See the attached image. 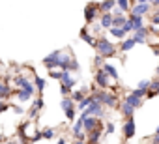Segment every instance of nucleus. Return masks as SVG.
I'll return each mask as SVG.
<instances>
[{
	"label": "nucleus",
	"mask_w": 159,
	"mask_h": 144,
	"mask_svg": "<svg viewBox=\"0 0 159 144\" xmlns=\"http://www.w3.org/2000/svg\"><path fill=\"white\" fill-rule=\"evenodd\" d=\"M92 96H94V99H98L103 107H109V109L118 107V94H114V92H109V90L99 88V90H94Z\"/></svg>",
	"instance_id": "obj_1"
},
{
	"label": "nucleus",
	"mask_w": 159,
	"mask_h": 144,
	"mask_svg": "<svg viewBox=\"0 0 159 144\" xmlns=\"http://www.w3.org/2000/svg\"><path fill=\"white\" fill-rule=\"evenodd\" d=\"M96 51H98V54H101L103 58H111V56H116V52H118V47L114 45V43H111L107 38H98L96 39V47H94Z\"/></svg>",
	"instance_id": "obj_2"
},
{
	"label": "nucleus",
	"mask_w": 159,
	"mask_h": 144,
	"mask_svg": "<svg viewBox=\"0 0 159 144\" xmlns=\"http://www.w3.org/2000/svg\"><path fill=\"white\" fill-rule=\"evenodd\" d=\"M86 116H96V118H103L105 116V107L98 101V99H92L90 101V105L84 109V110H81V118H86Z\"/></svg>",
	"instance_id": "obj_3"
},
{
	"label": "nucleus",
	"mask_w": 159,
	"mask_h": 144,
	"mask_svg": "<svg viewBox=\"0 0 159 144\" xmlns=\"http://www.w3.org/2000/svg\"><path fill=\"white\" fill-rule=\"evenodd\" d=\"M98 17H99V8H98V4H96V2L88 4V6L84 8V21H86V25L96 23Z\"/></svg>",
	"instance_id": "obj_4"
},
{
	"label": "nucleus",
	"mask_w": 159,
	"mask_h": 144,
	"mask_svg": "<svg viewBox=\"0 0 159 144\" xmlns=\"http://www.w3.org/2000/svg\"><path fill=\"white\" fill-rule=\"evenodd\" d=\"M79 118H81V116H79ZM96 127H103V124H101L99 118H96V116H86V118H83V131H84V133H90V131H94Z\"/></svg>",
	"instance_id": "obj_5"
},
{
	"label": "nucleus",
	"mask_w": 159,
	"mask_h": 144,
	"mask_svg": "<svg viewBox=\"0 0 159 144\" xmlns=\"http://www.w3.org/2000/svg\"><path fill=\"white\" fill-rule=\"evenodd\" d=\"M111 81H112V79L105 73L101 67L96 71V86H99V88H103V90H109V88H111Z\"/></svg>",
	"instance_id": "obj_6"
},
{
	"label": "nucleus",
	"mask_w": 159,
	"mask_h": 144,
	"mask_svg": "<svg viewBox=\"0 0 159 144\" xmlns=\"http://www.w3.org/2000/svg\"><path fill=\"white\" fill-rule=\"evenodd\" d=\"M60 52H62V49H56V51H52L51 54H47V56L43 58V65H45L47 69H56V67H58Z\"/></svg>",
	"instance_id": "obj_7"
},
{
	"label": "nucleus",
	"mask_w": 159,
	"mask_h": 144,
	"mask_svg": "<svg viewBox=\"0 0 159 144\" xmlns=\"http://www.w3.org/2000/svg\"><path fill=\"white\" fill-rule=\"evenodd\" d=\"M122 131H124V138H125V140H129V138H133V137H135V133H137L135 116H131V118H125V124H124Z\"/></svg>",
	"instance_id": "obj_8"
},
{
	"label": "nucleus",
	"mask_w": 159,
	"mask_h": 144,
	"mask_svg": "<svg viewBox=\"0 0 159 144\" xmlns=\"http://www.w3.org/2000/svg\"><path fill=\"white\" fill-rule=\"evenodd\" d=\"M13 84L17 86V88H23V90H28L30 94H34L36 92V88H34V84L25 77V75H15L13 77Z\"/></svg>",
	"instance_id": "obj_9"
},
{
	"label": "nucleus",
	"mask_w": 159,
	"mask_h": 144,
	"mask_svg": "<svg viewBox=\"0 0 159 144\" xmlns=\"http://www.w3.org/2000/svg\"><path fill=\"white\" fill-rule=\"evenodd\" d=\"M150 10H152V4L150 2H139V4H133L131 6V15H148L150 13Z\"/></svg>",
	"instance_id": "obj_10"
},
{
	"label": "nucleus",
	"mask_w": 159,
	"mask_h": 144,
	"mask_svg": "<svg viewBox=\"0 0 159 144\" xmlns=\"http://www.w3.org/2000/svg\"><path fill=\"white\" fill-rule=\"evenodd\" d=\"M148 32H150V30H148L146 26L133 30V39H135V45H139V43H146V41H148Z\"/></svg>",
	"instance_id": "obj_11"
},
{
	"label": "nucleus",
	"mask_w": 159,
	"mask_h": 144,
	"mask_svg": "<svg viewBox=\"0 0 159 144\" xmlns=\"http://www.w3.org/2000/svg\"><path fill=\"white\" fill-rule=\"evenodd\" d=\"M43 107H45L43 97H41V96H38V99L34 101V105H32V107H30V110H28V118H30V120H34V118L39 114V110H41Z\"/></svg>",
	"instance_id": "obj_12"
},
{
	"label": "nucleus",
	"mask_w": 159,
	"mask_h": 144,
	"mask_svg": "<svg viewBox=\"0 0 159 144\" xmlns=\"http://www.w3.org/2000/svg\"><path fill=\"white\" fill-rule=\"evenodd\" d=\"M60 84H64V86H67V88H75V84H77V79H73L71 77V71H62V75H60Z\"/></svg>",
	"instance_id": "obj_13"
},
{
	"label": "nucleus",
	"mask_w": 159,
	"mask_h": 144,
	"mask_svg": "<svg viewBox=\"0 0 159 144\" xmlns=\"http://www.w3.org/2000/svg\"><path fill=\"white\" fill-rule=\"evenodd\" d=\"M103 135V127H96L94 131L86 133V138H88V144H99V138Z\"/></svg>",
	"instance_id": "obj_14"
},
{
	"label": "nucleus",
	"mask_w": 159,
	"mask_h": 144,
	"mask_svg": "<svg viewBox=\"0 0 159 144\" xmlns=\"http://www.w3.org/2000/svg\"><path fill=\"white\" fill-rule=\"evenodd\" d=\"M99 26H101L103 30H109V28L112 26V13H111V11L99 15Z\"/></svg>",
	"instance_id": "obj_15"
},
{
	"label": "nucleus",
	"mask_w": 159,
	"mask_h": 144,
	"mask_svg": "<svg viewBox=\"0 0 159 144\" xmlns=\"http://www.w3.org/2000/svg\"><path fill=\"white\" fill-rule=\"evenodd\" d=\"M71 54L69 52H60V58H58V69H62V71H67V65H69V62H71Z\"/></svg>",
	"instance_id": "obj_16"
},
{
	"label": "nucleus",
	"mask_w": 159,
	"mask_h": 144,
	"mask_svg": "<svg viewBox=\"0 0 159 144\" xmlns=\"http://www.w3.org/2000/svg\"><path fill=\"white\" fill-rule=\"evenodd\" d=\"M124 101H125V103H127V105H131V107H133V109H135V110H137V109H140V107H142V99H140V97H137V96H135V94H133V92H131V94H127V96H125V97H124Z\"/></svg>",
	"instance_id": "obj_17"
},
{
	"label": "nucleus",
	"mask_w": 159,
	"mask_h": 144,
	"mask_svg": "<svg viewBox=\"0 0 159 144\" xmlns=\"http://www.w3.org/2000/svg\"><path fill=\"white\" fill-rule=\"evenodd\" d=\"M13 96L19 99V103H28V101L32 99V96H34V94H30L28 90H23V88H19V90H15V92H13Z\"/></svg>",
	"instance_id": "obj_18"
},
{
	"label": "nucleus",
	"mask_w": 159,
	"mask_h": 144,
	"mask_svg": "<svg viewBox=\"0 0 159 144\" xmlns=\"http://www.w3.org/2000/svg\"><path fill=\"white\" fill-rule=\"evenodd\" d=\"M101 69L105 71V73H107V75H109V77H111V79L114 81V83L118 81V71H116V67H114L112 64H107V62H103V65H101Z\"/></svg>",
	"instance_id": "obj_19"
},
{
	"label": "nucleus",
	"mask_w": 159,
	"mask_h": 144,
	"mask_svg": "<svg viewBox=\"0 0 159 144\" xmlns=\"http://www.w3.org/2000/svg\"><path fill=\"white\" fill-rule=\"evenodd\" d=\"M79 38H81L84 43H88L90 47H96V38L88 32V28H83V30H81V34H79Z\"/></svg>",
	"instance_id": "obj_20"
},
{
	"label": "nucleus",
	"mask_w": 159,
	"mask_h": 144,
	"mask_svg": "<svg viewBox=\"0 0 159 144\" xmlns=\"http://www.w3.org/2000/svg\"><path fill=\"white\" fill-rule=\"evenodd\" d=\"M133 47H135V39H133V38H124V39H120V47H118V49H120L122 52H129Z\"/></svg>",
	"instance_id": "obj_21"
},
{
	"label": "nucleus",
	"mask_w": 159,
	"mask_h": 144,
	"mask_svg": "<svg viewBox=\"0 0 159 144\" xmlns=\"http://www.w3.org/2000/svg\"><path fill=\"white\" fill-rule=\"evenodd\" d=\"M13 96V90L8 86V83H2V81H0V99H10Z\"/></svg>",
	"instance_id": "obj_22"
},
{
	"label": "nucleus",
	"mask_w": 159,
	"mask_h": 144,
	"mask_svg": "<svg viewBox=\"0 0 159 144\" xmlns=\"http://www.w3.org/2000/svg\"><path fill=\"white\" fill-rule=\"evenodd\" d=\"M114 6H116V0H103V2H99V4H98L99 13H107V11H111Z\"/></svg>",
	"instance_id": "obj_23"
},
{
	"label": "nucleus",
	"mask_w": 159,
	"mask_h": 144,
	"mask_svg": "<svg viewBox=\"0 0 159 144\" xmlns=\"http://www.w3.org/2000/svg\"><path fill=\"white\" fill-rule=\"evenodd\" d=\"M127 19H129V23H131L133 30H137V28H142V26H146V25H144V17H142V15H131V17H127Z\"/></svg>",
	"instance_id": "obj_24"
},
{
	"label": "nucleus",
	"mask_w": 159,
	"mask_h": 144,
	"mask_svg": "<svg viewBox=\"0 0 159 144\" xmlns=\"http://www.w3.org/2000/svg\"><path fill=\"white\" fill-rule=\"evenodd\" d=\"M32 84H34V88L38 90V96H41V94H43V90H45V86H47V81H45V79H41L39 75H36Z\"/></svg>",
	"instance_id": "obj_25"
},
{
	"label": "nucleus",
	"mask_w": 159,
	"mask_h": 144,
	"mask_svg": "<svg viewBox=\"0 0 159 144\" xmlns=\"http://www.w3.org/2000/svg\"><path fill=\"white\" fill-rule=\"evenodd\" d=\"M107 32H109L114 39H124V38H125V32H124V28H122V26H111Z\"/></svg>",
	"instance_id": "obj_26"
},
{
	"label": "nucleus",
	"mask_w": 159,
	"mask_h": 144,
	"mask_svg": "<svg viewBox=\"0 0 159 144\" xmlns=\"http://www.w3.org/2000/svg\"><path fill=\"white\" fill-rule=\"evenodd\" d=\"M120 112H122L124 118H131V116H135V109H133L131 105H127L125 101H122V105H120Z\"/></svg>",
	"instance_id": "obj_27"
},
{
	"label": "nucleus",
	"mask_w": 159,
	"mask_h": 144,
	"mask_svg": "<svg viewBox=\"0 0 159 144\" xmlns=\"http://www.w3.org/2000/svg\"><path fill=\"white\" fill-rule=\"evenodd\" d=\"M94 99V96H84L79 103H75V110H84L88 105H90V101Z\"/></svg>",
	"instance_id": "obj_28"
},
{
	"label": "nucleus",
	"mask_w": 159,
	"mask_h": 144,
	"mask_svg": "<svg viewBox=\"0 0 159 144\" xmlns=\"http://www.w3.org/2000/svg\"><path fill=\"white\" fill-rule=\"evenodd\" d=\"M75 124H73V127H71V133H73V137L77 138L79 135L83 133V118H77V120H73Z\"/></svg>",
	"instance_id": "obj_29"
},
{
	"label": "nucleus",
	"mask_w": 159,
	"mask_h": 144,
	"mask_svg": "<svg viewBox=\"0 0 159 144\" xmlns=\"http://www.w3.org/2000/svg\"><path fill=\"white\" fill-rule=\"evenodd\" d=\"M60 107H62V110L66 112V110H69V109H75V101H73L69 96H66V97H62V101H60Z\"/></svg>",
	"instance_id": "obj_30"
},
{
	"label": "nucleus",
	"mask_w": 159,
	"mask_h": 144,
	"mask_svg": "<svg viewBox=\"0 0 159 144\" xmlns=\"http://www.w3.org/2000/svg\"><path fill=\"white\" fill-rule=\"evenodd\" d=\"M84 96H88V94H86V88H84V90H77V92H71V94H69V97H71L75 103H79Z\"/></svg>",
	"instance_id": "obj_31"
},
{
	"label": "nucleus",
	"mask_w": 159,
	"mask_h": 144,
	"mask_svg": "<svg viewBox=\"0 0 159 144\" xmlns=\"http://www.w3.org/2000/svg\"><path fill=\"white\" fill-rule=\"evenodd\" d=\"M54 135H56V131H54L52 127H45V129H41V138H45V140H52Z\"/></svg>",
	"instance_id": "obj_32"
},
{
	"label": "nucleus",
	"mask_w": 159,
	"mask_h": 144,
	"mask_svg": "<svg viewBox=\"0 0 159 144\" xmlns=\"http://www.w3.org/2000/svg\"><path fill=\"white\" fill-rule=\"evenodd\" d=\"M125 21H127L125 13H120V15L112 17V26H124V23H125Z\"/></svg>",
	"instance_id": "obj_33"
},
{
	"label": "nucleus",
	"mask_w": 159,
	"mask_h": 144,
	"mask_svg": "<svg viewBox=\"0 0 159 144\" xmlns=\"http://www.w3.org/2000/svg\"><path fill=\"white\" fill-rule=\"evenodd\" d=\"M116 6L125 13V11H129L131 10V6H129V0H116Z\"/></svg>",
	"instance_id": "obj_34"
},
{
	"label": "nucleus",
	"mask_w": 159,
	"mask_h": 144,
	"mask_svg": "<svg viewBox=\"0 0 159 144\" xmlns=\"http://www.w3.org/2000/svg\"><path fill=\"white\" fill-rule=\"evenodd\" d=\"M60 75H62V69H49V77L51 79H56V81H60Z\"/></svg>",
	"instance_id": "obj_35"
},
{
	"label": "nucleus",
	"mask_w": 159,
	"mask_h": 144,
	"mask_svg": "<svg viewBox=\"0 0 159 144\" xmlns=\"http://www.w3.org/2000/svg\"><path fill=\"white\" fill-rule=\"evenodd\" d=\"M79 69H81L79 62H77L75 58H71V62H69V65H67V71H79Z\"/></svg>",
	"instance_id": "obj_36"
},
{
	"label": "nucleus",
	"mask_w": 159,
	"mask_h": 144,
	"mask_svg": "<svg viewBox=\"0 0 159 144\" xmlns=\"http://www.w3.org/2000/svg\"><path fill=\"white\" fill-rule=\"evenodd\" d=\"M148 90H152V92H155V94L159 96V77H157L155 81H152V83H150V88H148Z\"/></svg>",
	"instance_id": "obj_37"
},
{
	"label": "nucleus",
	"mask_w": 159,
	"mask_h": 144,
	"mask_svg": "<svg viewBox=\"0 0 159 144\" xmlns=\"http://www.w3.org/2000/svg\"><path fill=\"white\" fill-rule=\"evenodd\" d=\"M116 131V125L112 124V122H107V125H105V135H112Z\"/></svg>",
	"instance_id": "obj_38"
},
{
	"label": "nucleus",
	"mask_w": 159,
	"mask_h": 144,
	"mask_svg": "<svg viewBox=\"0 0 159 144\" xmlns=\"http://www.w3.org/2000/svg\"><path fill=\"white\" fill-rule=\"evenodd\" d=\"M150 25H152V26H157V25H159V10L150 17Z\"/></svg>",
	"instance_id": "obj_39"
},
{
	"label": "nucleus",
	"mask_w": 159,
	"mask_h": 144,
	"mask_svg": "<svg viewBox=\"0 0 159 144\" xmlns=\"http://www.w3.org/2000/svg\"><path fill=\"white\" fill-rule=\"evenodd\" d=\"M146 92H148V90H142V88H135V90H133V94H135L137 97H140V99L146 97Z\"/></svg>",
	"instance_id": "obj_40"
},
{
	"label": "nucleus",
	"mask_w": 159,
	"mask_h": 144,
	"mask_svg": "<svg viewBox=\"0 0 159 144\" xmlns=\"http://www.w3.org/2000/svg\"><path fill=\"white\" fill-rule=\"evenodd\" d=\"M150 83H152L150 79H144V81H140V83H139V86H137V88H142V90H148V88H150Z\"/></svg>",
	"instance_id": "obj_41"
},
{
	"label": "nucleus",
	"mask_w": 159,
	"mask_h": 144,
	"mask_svg": "<svg viewBox=\"0 0 159 144\" xmlns=\"http://www.w3.org/2000/svg\"><path fill=\"white\" fill-rule=\"evenodd\" d=\"M8 109H10V103L6 99H0V112H6Z\"/></svg>",
	"instance_id": "obj_42"
},
{
	"label": "nucleus",
	"mask_w": 159,
	"mask_h": 144,
	"mask_svg": "<svg viewBox=\"0 0 159 144\" xmlns=\"http://www.w3.org/2000/svg\"><path fill=\"white\" fill-rule=\"evenodd\" d=\"M122 28H124V32H125V34H131V32H133V26H131L129 19H127L125 23H124V26H122Z\"/></svg>",
	"instance_id": "obj_43"
},
{
	"label": "nucleus",
	"mask_w": 159,
	"mask_h": 144,
	"mask_svg": "<svg viewBox=\"0 0 159 144\" xmlns=\"http://www.w3.org/2000/svg\"><path fill=\"white\" fill-rule=\"evenodd\" d=\"M103 62H105V58H103L101 54H96V58H94V64H96L98 67H101V65H103Z\"/></svg>",
	"instance_id": "obj_44"
},
{
	"label": "nucleus",
	"mask_w": 159,
	"mask_h": 144,
	"mask_svg": "<svg viewBox=\"0 0 159 144\" xmlns=\"http://www.w3.org/2000/svg\"><path fill=\"white\" fill-rule=\"evenodd\" d=\"M60 94H62V97H66V96H69V94H71V88H67V86L60 84Z\"/></svg>",
	"instance_id": "obj_45"
},
{
	"label": "nucleus",
	"mask_w": 159,
	"mask_h": 144,
	"mask_svg": "<svg viewBox=\"0 0 159 144\" xmlns=\"http://www.w3.org/2000/svg\"><path fill=\"white\" fill-rule=\"evenodd\" d=\"M66 118H67L69 122H73V120H75V109H69V110H66Z\"/></svg>",
	"instance_id": "obj_46"
},
{
	"label": "nucleus",
	"mask_w": 159,
	"mask_h": 144,
	"mask_svg": "<svg viewBox=\"0 0 159 144\" xmlns=\"http://www.w3.org/2000/svg\"><path fill=\"white\" fill-rule=\"evenodd\" d=\"M10 109H13L15 114H25V109H23L21 105H13V107H10Z\"/></svg>",
	"instance_id": "obj_47"
},
{
	"label": "nucleus",
	"mask_w": 159,
	"mask_h": 144,
	"mask_svg": "<svg viewBox=\"0 0 159 144\" xmlns=\"http://www.w3.org/2000/svg\"><path fill=\"white\" fill-rule=\"evenodd\" d=\"M152 144H159V133H155V135L152 137Z\"/></svg>",
	"instance_id": "obj_48"
},
{
	"label": "nucleus",
	"mask_w": 159,
	"mask_h": 144,
	"mask_svg": "<svg viewBox=\"0 0 159 144\" xmlns=\"http://www.w3.org/2000/svg\"><path fill=\"white\" fill-rule=\"evenodd\" d=\"M152 49H153V54H155V56H159V45H153Z\"/></svg>",
	"instance_id": "obj_49"
},
{
	"label": "nucleus",
	"mask_w": 159,
	"mask_h": 144,
	"mask_svg": "<svg viewBox=\"0 0 159 144\" xmlns=\"http://www.w3.org/2000/svg\"><path fill=\"white\" fill-rule=\"evenodd\" d=\"M71 144H86V140H79V138H75Z\"/></svg>",
	"instance_id": "obj_50"
},
{
	"label": "nucleus",
	"mask_w": 159,
	"mask_h": 144,
	"mask_svg": "<svg viewBox=\"0 0 159 144\" xmlns=\"http://www.w3.org/2000/svg\"><path fill=\"white\" fill-rule=\"evenodd\" d=\"M4 144H21V140H8V142H4Z\"/></svg>",
	"instance_id": "obj_51"
},
{
	"label": "nucleus",
	"mask_w": 159,
	"mask_h": 144,
	"mask_svg": "<svg viewBox=\"0 0 159 144\" xmlns=\"http://www.w3.org/2000/svg\"><path fill=\"white\" fill-rule=\"evenodd\" d=\"M0 142H2V144H4V142H6V137H4V135H2V133H0Z\"/></svg>",
	"instance_id": "obj_52"
},
{
	"label": "nucleus",
	"mask_w": 159,
	"mask_h": 144,
	"mask_svg": "<svg viewBox=\"0 0 159 144\" xmlns=\"http://www.w3.org/2000/svg\"><path fill=\"white\" fill-rule=\"evenodd\" d=\"M56 144H66V138H60V140H58Z\"/></svg>",
	"instance_id": "obj_53"
},
{
	"label": "nucleus",
	"mask_w": 159,
	"mask_h": 144,
	"mask_svg": "<svg viewBox=\"0 0 159 144\" xmlns=\"http://www.w3.org/2000/svg\"><path fill=\"white\" fill-rule=\"evenodd\" d=\"M139 2H150L152 4V0H139Z\"/></svg>",
	"instance_id": "obj_54"
},
{
	"label": "nucleus",
	"mask_w": 159,
	"mask_h": 144,
	"mask_svg": "<svg viewBox=\"0 0 159 144\" xmlns=\"http://www.w3.org/2000/svg\"><path fill=\"white\" fill-rule=\"evenodd\" d=\"M21 144H32V142H28V140H25V142H21Z\"/></svg>",
	"instance_id": "obj_55"
},
{
	"label": "nucleus",
	"mask_w": 159,
	"mask_h": 144,
	"mask_svg": "<svg viewBox=\"0 0 159 144\" xmlns=\"http://www.w3.org/2000/svg\"><path fill=\"white\" fill-rule=\"evenodd\" d=\"M155 133H159V127H157V129H155Z\"/></svg>",
	"instance_id": "obj_56"
},
{
	"label": "nucleus",
	"mask_w": 159,
	"mask_h": 144,
	"mask_svg": "<svg viewBox=\"0 0 159 144\" xmlns=\"http://www.w3.org/2000/svg\"><path fill=\"white\" fill-rule=\"evenodd\" d=\"M0 144H2V142H0Z\"/></svg>",
	"instance_id": "obj_57"
},
{
	"label": "nucleus",
	"mask_w": 159,
	"mask_h": 144,
	"mask_svg": "<svg viewBox=\"0 0 159 144\" xmlns=\"http://www.w3.org/2000/svg\"><path fill=\"white\" fill-rule=\"evenodd\" d=\"M157 10H159V8H157Z\"/></svg>",
	"instance_id": "obj_58"
}]
</instances>
